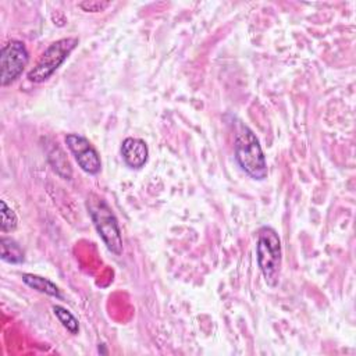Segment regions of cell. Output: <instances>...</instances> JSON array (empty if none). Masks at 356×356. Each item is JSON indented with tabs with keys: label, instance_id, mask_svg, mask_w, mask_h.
I'll return each instance as SVG.
<instances>
[{
	"label": "cell",
	"instance_id": "7a4b0ae2",
	"mask_svg": "<svg viewBox=\"0 0 356 356\" xmlns=\"http://www.w3.org/2000/svg\"><path fill=\"white\" fill-rule=\"evenodd\" d=\"M86 209L93 221V225L107 246V249L120 256L122 253V236L118 221L104 199L92 193L86 199Z\"/></svg>",
	"mask_w": 356,
	"mask_h": 356
},
{
	"label": "cell",
	"instance_id": "5b68a950",
	"mask_svg": "<svg viewBox=\"0 0 356 356\" xmlns=\"http://www.w3.org/2000/svg\"><path fill=\"white\" fill-rule=\"evenodd\" d=\"M29 63V53L21 40L11 39L1 47L0 54V83L7 86L13 83Z\"/></svg>",
	"mask_w": 356,
	"mask_h": 356
},
{
	"label": "cell",
	"instance_id": "8fae6325",
	"mask_svg": "<svg viewBox=\"0 0 356 356\" xmlns=\"http://www.w3.org/2000/svg\"><path fill=\"white\" fill-rule=\"evenodd\" d=\"M0 214H1V222L0 228L3 232H11L17 228L18 224V217L15 211L6 203V200H0Z\"/></svg>",
	"mask_w": 356,
	"mask_h": 356
},
{
	"label": "cell",
	"instance_id": "ba28073f",
	"mask_svg": "<svg viewBox=\"0 0 356 356\" xmlns=\"http://www.w3.org/2000/svg\"><path fill=\"white\" fill-rule=\"evenodd\" d=\"M22 281L31 286L32 289H36L42 293H46V295H50L53 298H57V299H63V295L58 289V286L51 282L50 280L44 278V277H40V275H36V274H22Z\"/></svg>",
	"mask_w": 356,
	"mask_h": 356
},
{
	"label": "cell",
	"instance_id": "3957f363",
	"mask_svg": "<svg viewBox=\"0 0 356 356\" xmlns=\"http://www.w3.org/2000/svg\"><path fill=\"white\" fill-rule=\"evenodd\" d=\"M257 266L270 286H275L280 280L282 249L277 231L271 227H261L257 232L256 243Z\"/></svg>",
	"mask_w": 356,
	"mask_h": 356
},
{
	"label": "cell",
	"instance_id": "6da1fadb",
	"mask_svg": "<svg viewBox=\"0 0 356 356\" xmlns=\"http://www.w3.org/2000/svg\"><path fill=\"white\" fill-rule=\"evenodd\" d=\"M234 152L236 163L250 178L257 181L267 178V161L259 139L253 131L242 122L236 125Z\"/></svg>",
	"mask_w": 356,
	"mask_h": 356
},
{
	"label": "cell",
	"instance_id": "52a82bcc",
	"mask_svg": "<svg viewBox=\"0 0 356 356\" xmlns=\"http://www.w3.org/2000/svg\"><path fill=\"white\" fill-rule=\"evenodd\" d=\"M121 156L124 163L132 168V170H139L142 168L149 156V149L145 140L138 139V138H127L124 139L121 145Z\"/></svg>",
	"mask_w": 356,
	"mask_h": 356
},
{
	"label": "cell",
	"instance_id": "7c38bea8",
	"mask_svg": "<svg viewBox=\"0 0 356 356\" xmlns=\"http://www.w3.org/2000/svg\"><path fill=\"white\" fill-rule=\"evenodd\" d=\"M111 3L110 1H99V0H88V1H82L79 3V7L85 11H90V13H99L103 11L104 8H107Z\"/></svg>",
	"mask_w": 356,
	"mask_h": 356
},
{
	"label": "cell",
	"instance_id": "30bf717a",
	"mask_svg": "<svg viewBox=\"0 0 356 356\" xmlns=\"http://www.w3.org/2000/svg\"><path fill=\"white\" fill-rule=\"evenodd\" d=\"M53 313L67 331H70L71 334H78L79 323L70 310H67L65 307H63L60 305H54L53 306Z\"/></svg>",
	"mask_w": 356,
	"mask_h": 356
},
{
	"label": "cell",
	"instance_id": "8992f818",
	"mask_svg": "<svg viewBox=\"0 0 356 356\" xmlns=\"http://www.w3.org/2000/svg\"><path fill=\"white\" fill-rule=\"evenodd\" d=\"M65 143L71 153L74 154L78 165L88 174L95 175L102 168L100 156L96 152V149L90 145V142L78 135V134H68L65 136Z\"/></svg>",
	"mask_w": 356,
	"mask_h": 356
},
{
	"label": "cell",
	"instance_id": "9c48e42d",
	"mask_svg": "<svg viewBox=\"0 0 356 356\" xmlns=\"http://www.w3.org/2000/svg\"><path fill=\"white\" fill-rule=\"evenodd\" d=\"M0 248H1V260L3 261L11 263V264H19L24 261V252L14 239L1 236Z\"/></svg>",
	"mask_w": 356,
	"mask_h": 356
},
{
	"label": "cell",
	"instance_id": "277c9868",
	"mask_svg": "<svg viewBox=\"0 0 356 356\" xmlns=\"http://www.w3.org/2000/svg\"><path fill=\"white\" fill-rule=\"evenodd\" d=\"M76 44L78 38H63L53 42L43 51L35 67L26 74V78L33 83H42L47 81L63 65Z\"/></svg>",
	"mask_w": 356,
	"mask_h": 356
}]
</instances>
